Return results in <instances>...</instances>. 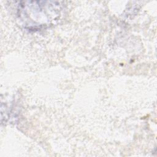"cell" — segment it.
<instances>
[{
    "mask_svg": "<svg viewBox=\"0 0 157 157\" xmlns=\"http://www.w3.org/2000/svg\"><path fill=\"white\" fill-rule=\"evenodd\" d=\"M57 2L23 1L18 4V16L29 28H37L50 24L59 16L60 6Z\"/></svg>",
    "mask_w": 157,
    "mask_h": 157,
    "instance_id": "obj_1",
    "label": "cell"
}]
</instances>
